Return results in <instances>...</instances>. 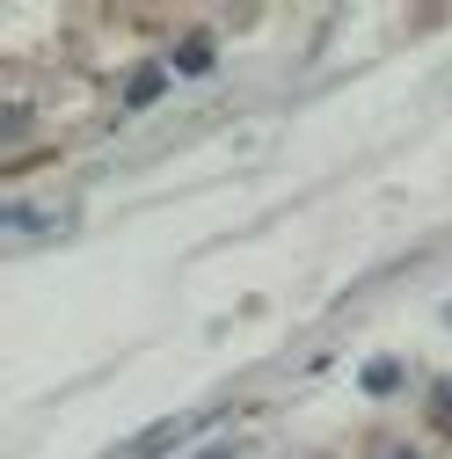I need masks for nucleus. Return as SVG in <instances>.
Returning a JSON list of instances; mask_svg holds the SVG:
<instances>
[{
	"label": "nucleus",
	"instance_id": "1",
	"mask_svg": "<svg viewBox=\"0 0 452 459\" xmlns=\"http://www.w3.org/2000/svg\"><path fill=\"white\" fill-rule=\"evenodd\" d=\"M204 59H212V44H204V37H190V44H183V74H204Z\"/></svg>",
	"mask_w": 452,
	"mask_h": 459
},
{
	"label": "nucleus",
	"instance_id": "2",
	"mask_svg": "<svg viewBox=\"0 0 452 459\" xmlns=\"http://www.w3.org/2000/svg\"><path fill=\"white\" fill-rule=\"evenodd\" d=\"M394 379H402L394 365H372V372H365V386H372V394H394Z\"/></svg>",
	"mask_w": 452,
	"mask_h": 459
}]
</instances>
